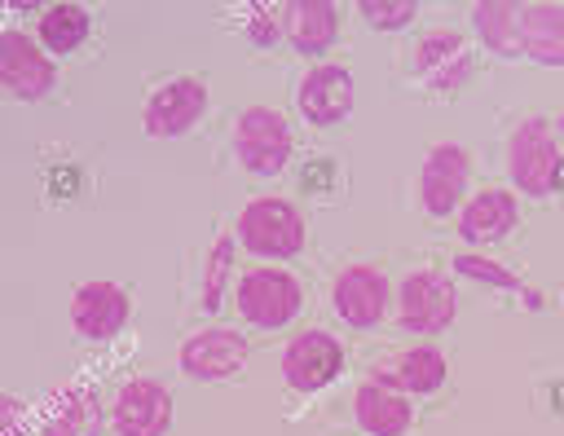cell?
I'll list each match as a JSON object with an SVG mask.
<instances>
[{"instance_id": "cell-16", "label": "cell", "mask_w": 564, "mask_h": 436, "mask_svg": "<svg viewBox=\"0 0 564 436\" xmlns=\"http://www.w3.org/2000/svg\"><path fill=\"white\" fill-rule=\"evenodd\" d=\"M414 75L436 88V92H454L471 79V53H467V40L449 26H436V31H423L419 44H414Z\"/></svg>"}, {"instance_id": "cell-2", "label": "cell", "mask_w": 564, "mask_h": 436, "mask_svg": "<svg viewBox=\"0 0 564 436\" xmlns=\"http://www.w3.org/2000/svg\"><path fill=\"white\" fill-rule=\"evenodd\" d=\"M234 238L242 242L247 255L256 260H291L304 251V216L291 198H278V194H260L251 198L242 211H238V225H234Z\"/></svg>"}, {"instance_id": "cell-9", "label": "cell", "mask_w": 564, "mask_h": 436, "mask_svg": "<svg viewBox=\"0 0 564 436\" xmlns=\"http://www.w3.org/2000/svg\"><path fill=\"white\" fill-rule=\"evenodd\" d=\"M203 115H207V84L198 75H176L145 97L141 128L159 141H172V137H185Z\"/></svg>"}, {"instance_id": "cell-4", "label": "cell", "mask_w": 564, "mask_h": 436, "mask_svg": "<svg viewBox=\"0 0 564 436\" xmlns=\"http://www.w3.org/2000/svg\"><path fill=\"white\" fill-rule=\"evenodd\" d=\"M295 154L291 123L273 106H247L234 119V159L251 176H278Z\"/></svg>"}, {"instance_id": "cell-10", "label": "cell", "mask_w": 564, "mask_h": 436, "mask_svg": "<svg viewBox=\"0 0 564 436\" xmlns=\"http://www.w3.org/2000/svg\"><path fill=\"white\" fill-rule=\"evenodd\" d=\"M467 176H471V154L458 141H436L419 167V203L427 216L445 220L463 207L467 194Z\"/></svg>"}, {"instance_id": "cell-3", "label": "cell", "mask_w": 564, "mask_h": 436, "mask_svg": "<svg viewBox=\"0 0 564 436\" xmlns=\"http://www.w3.org/2000/svg\"><path fill=\"white\" fill-rule=\"evenodd\" d=\"M304 308V286L291 269L278 264H256L238 277V313L256 330H282L300 317Z\"/></svg>"}, {"instance_id": "cell-13", "label": "cell", "mask_w": 564, "mask_h": 436, "mask_svg": "<svg viewBox=\"0 0 564 436\" xmlns=\"http://www.w3.org/2000/svg\"><path fill=\"white\" fill-rule=\"evenodd\" d=\"M352 101H357V84H352V70L348 66H335V62H317L304 70L300 88H295V106L300 115L313 123V128H335L352 115Z\"/></svg>"}, {"instance_id": "cell-19", "label": "cell", "mask_w": 564, "mask_h": 436, "mask_svg": "<svg viewBox=\"0 0 564 436\" xmlns=\"http://www.w3.org/2000/svg\"><path fill=\"white\" fill-rule=\"evenodd\" d=\"M282 26H286V44L313 62V57L330 53V44L339 35V9L330 0H291V4H282Z\"/></svg>"}, {"instance_id": "cell-20", "label": "cell", "mask_w": 564, "mask_h": 436, "mask_svg": "<svg viewBox=\"0 0 564 436\" xmlns=\"http://www.w3.org/2000/svg\"><path fill=\"white\" fill-rule=\"evenodd\" d=\"M352 418L366 436H405L414 427V405L405 392H392V388L366 379L352 392Z\"/></svg>"}, {"instance_id": "cell-17", "label": "cell", "mask_w": 564, "mask_h": 436, "mask_svg": "<svg viewBox=\"0 0 564 436\" xmlns=\"http://www.w3.org/2000/svg\"><path fill=\"white\" fill-rule=\"evenodd\" d=\"M445 374H449L445 352L436 344H414V348H401V352L375 361L366 379H375L392 392H405V396H427L445 383Z\"/></svg>"}, {"instance_id": "cell-30", "label": "cell", "mask_w": 564, "mask_h": 436, "mask_svg": "<svg viewBox=\"0 0 564 436\" xmlns=\"http://www.w3.org/2000/svg\"><path fill=\"white\" fill-rule=\"evenodd\" d=\"M560 432H564V423H560Z\"/></svg>"}, {"instance_id": "cell-14", "label": "cell", "mask_w": 564, "mask_h": 436, "mask_svg": "<svg viewBox=\"0 0 564 436\" xmlns=\"http://www.w3.org/2000/svg\"><path fill=\"white\" fill-rule=\"evenodd\" d=\"M115 436H167L172 432V392L159 379H128L110 405Z\"/></svg>"}, {"instance_id": "cell-24", "label": "cell", "mask_w": 564, "mask_h": 436, "mask_svg": "<svg viewBox=\"0 0 564 436\" xmlns=\"http://www.w3.org/2000/svg\"><path fill=\"white\" fill-rule=\"evenodd\" d=\"M454 273L467 277V282H480V286H494V291H520L529 308H542V295H538L533 286H524L507 264H498V260H489V255H480V251L454 255Z\"/></svg>"}, {"instance_id": "cell-8", "label": "cell", "mask_w": 564, "mask_h": 436, "mask_svg": "<svg viewBox=\"0 0 564 436\" xmlns=\"http://www.w3.org/2000/svg\"><path fill=\"white\" fill-rule=\"evenodd\" d=\"M247 357H251V348H247V335L242 330L207 326V330H194L181 344L176 366L194 383H220V379H234L247 366Z\"/></svg>"}, {"instance_id": "cell-26", "label": "cell", "mask_w": 564, "mask_h": 436, "mask_svg": "<svg viewBox=\"0 0 564 436\" xmlns=\"http://www.w3.org/2000/svg\"><path fill=\"white\" fill-rule=\"evenodd\" d=\"M357 13L370 31H405L419 18V0H361Z\"/></svg>"}, {"instance_id": "cell-22", "label": "cell", "mask_w": 564, "mask_h": 436, "mask_svg": "<svg viewBox=\"0 0 564 436\" xmlns=\"http://www.w3.org/2000/svg\"><path fill=\"white\" fill-rule=\"evenodd\" d=\"M88 31H93V13H88V4H79V0L44 4V9H40V22H35V40L44 44L48 57H53V53L66 57V53L84 48Z\"/></svg>"}, {"instance_id": "cell-18", "label": "cell", "mask_w": 564, "mask_h": 436, "mask_svg": "<svg viewBox=\"0 0 564 436\" xmlns=\"http://www.w3.org/2000/svg\"><path fill=\"white\" fill-rule=\"evenodd\" d=\"M520 225V203L511 189H476L458 207V238L471 247H494Z\"/></svg>"}, {"instance_id": "cell-27", "label": "cell", "mask_w": 564, "mask_h": 436, "mask_svg": "<svg viewBox=\"0 0 564 436\" xmlns=\"http://www.w3.org/2000/svg\"><path fill=\"white\" fill-rule=\"evenodd\" d=\"M242 35H247L256 48H273V44L286 35L282 9H278V4H247V13H242Z\"/></svg>"}, {"instance_id": "cell-6", "label": "cell", "mask_w": 564, "mask_h": 436, "mask_svg": "<svg viewBox=\"0 0 564 436\" xmlns=\"http://www.w3.org/2000/svg\"><path fill=\"white\" fill-rule=\"evenodd\" d=\"M344 374V344L330 330H300L282 348V379L291 392L313 396Z\"/></svg>"}, {"instance_id": "cell-21", "label": "cell", "mask_w": 564, "mask_h": 436, "mask_svg": "<svg viewBox=\"0 0 564 436\" xmlns=\"http://www.w3.org/2000/svg\"><path fill=\"white\" fill-rule=\"evenodd\" d=\"M520 22H524V4H516V0H476L471 4V31L494 57H524Z\"/></svg>"}, {"instance_id": "cell-15", "label": "cell", "mask_w": 564, "mask_h": 436, "mask_svg": "<svg viewBox=\"0 0 564 436\" xmlns=\"http://www.w3.org/2000/svg\"><path fill=\"white\" fill-rule=\"evenodd\" d=\"M106 432V405L97 388L66 383L53 388L40 405V436H101Z\"/></svg>"}, {"instance_id": "cell-23", "label": "cell", "mask_w": 564, "mask_h": 436, "mask_svg": "<svg viewBox=\"0 0 564 436\" xmlns=\"http://www.w3.org/2000/svg\"><path fill=\"white\" fill-rule=\"evenodd\" d=\"M520 40H524V57L538 66H564V4H524V22H520Z\"/></svg>"}, {"instance_id": "cell-5", "label": "cell", "mask_w": 564, "mask_h": 436, "mask_svg": "<svg viewBox=\"0 0 564 436\" xmlns=\"http://www.w3.org/2000/svg\"><path fill=\"white\" fill-rule=\"evenodd\" d=\"M458 317V291L445 273L419 269L405 273L397 286V326L410 335H441Z\"/></svg>"}, {"instance_id": "cell-1", "label": "cell", "mask_w": 564, "mask_h": 436, "mask_svg": "<svg viewBox=\"0 0 564 436\" xmlns=\"http://www.w3.org/2000/svg\"><path fill=\"white\" fill-rule=\"evenodd\" d=\"M507 176L529 198H546V194L560 189V181H564V154H560V141H555L551 119L529 115V119L516 123V132L507 141Z\"/></svg>"}, {"instance_id": "cell-12", "label": "cell", "mask_w": 564, "mask_h": 436, "mask_svg": "<svg viewBox=\"0 0 564 436\" xmlns=\"http://www.w3.org/2000/svg\"><path fill=\"white\" fill-rule=\"evenodd\" d=\"M132 317V299L119 282H106V277H93V282H79L75 295H70V326L79 339L88 344H106L115 339Z\"/></svg>"}, {"instance_id": "cell-25", "label": "cell", "mask_w": 564, "mask_h": 436, "mask_svg": "<svg viewBox=\"0 0 564 436\" xmlns=\"http://www.w3.org/2000/svg\"><path fill=\"white\" fill-rule=\"evenodd\" d=\"M234 251H238V238L234 233H220L203 260V291H198V304L203 313H220L225 304V286H229V273H234Z\"/></svg>"}, {"instance_id": "cell-11", "label": "cell", "mask_w": 564, "mask_h": 436, "mask_svg": "<svg viewBox=\"0 0 564 436\" xmlns=\"http://www.w3.org/2000/svg\"><path fill=\"white\" fill-rule=\"evenodd\" d=\"M388 299H392V286L383 277V269L375 264H348L335 273V286H330V304H335V317L352 330H375L383 326L388 317Z\"/></svg>"}, {"instance_id": "cell-28", "label": "cell", "mask_w": 564, "mask_h": 436, "mask_svg": "<svg viewBox=\"0 0 564 436\" xmlns=\"http://www.w3.org/2000/svg\"><path fill=\"white\" fill-rule=\"evenodd\" d=\"M26 427H31L26 401L13 392H0V436H26Z\"/></svg>"}, {"instance_id": "cell-7", "label": "cell", "mask_w": 564, "mask_h": 436, "mask_svg": "<svg viewBox=\"0 0 564 436\" xmlns=\"http://www.w3.org/2000/svg\"><path fill=\"white\" fill-rule=\"evenodd\" d=\"M0 84L18 101H44L57 84V66L35 35L9 26L0 31Z\"/></svg>"}, {"instance_id": "cell-29", "label": "cell", "mask_w": 564, "mask_h": 436, "mask_svg": "<svg viewBox=\"0 0 564 436\" xmlns=\"http://www.w3.org/2000/svg\"><path fill=\"white\" fill-rule=\"evenodd\" d=\"M551 128H555V141H560V150H564V110L551 119Z\"/></svg>"}]
</instances>
